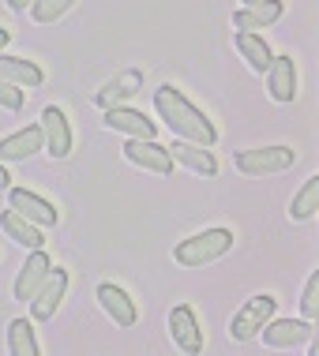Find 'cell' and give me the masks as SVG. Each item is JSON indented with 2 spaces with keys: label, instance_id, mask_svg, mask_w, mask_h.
I'll return each instance as SVG.
<instances>
[{
  "label": "cell",
  "instance_id": "cell-1",
  "mask_svg": "<svg viewBox=\"0 0 319 356\" xmlns=\"http://www.w3.org/2000/svg\"><path fill=\"white\" fill-rule=\"evenodd\" d=\"M154 109H158V117L166 120V128L173 136H180L185 143H199V147H215L218 143V131H215V124L207 120V113L196 109L177 86H169V83L158 86V90H154Z\"/></svg>",
  "mask_w": 319,
  "mask_h": 356
},
{
  "label": "cell",
  "instance_id": "cell-2",
  "mask_svg": "<svg viewBox=\"0 0 319 356\" xmlns=\"http://www.w3.org/2000/svg\"><path fill=\"white\" fill-rule=\"evenodd\" d=\"M233 248V233L229 229H203V233L180 240L177 248H173V259H177L180 266H188V270H199V266L215 263Z\"/></svg>",
  "mask_w": 319,
  "mask_h": 356
},
{
  "label": "cell",
  "instance_id": "cell-3",
  "mask_svg": "<svg viewBox=\"0 0 319 356\" xmlns=\"http://www.w3.org/2000/svg\"><path fill=\"white\" fill-rule=\"evenodd\" d=\"M297 161V150L293 147H256V150H240L237 154V169L244 177H270V172H286L289 165Z\"/></svg>",
  "mask_w": 319,
  "mask_h": 356
},
{
  "label": "cell",
  "instance_id": "cell-4",
  "mask_svg": "<svg viewBox=\"0 0 319 356\" xmlns=\"http://www.w3.org/2000/svg\"><path fill=\"white\" fill-rule=\"evenodd\" d=\"M274 307H278V300L270 293H259V296H252V300H244V307L233 315V323H229V334H233L237 341H252L259 330H263V323L274 315Z\"/></svg>",
  "mask_w": 319,
  "mask_h": 356
},
{
  "label": "cell",
  "instance_id": "cell-5",
  "mask_svg": "<svg viewBox=\"0 0 319 356\" xmlns=\"http://www.w3.org/2000/svg\"><path fill=\"white\" fill-rule=\"evenodd\" d=\"M68 293V270H61V266H49V274H45V282L34 289V296L26 304H31V319L38 323H49L56 315V307H61Z\"/></svg>",
  "mask_w": 319,
  "mask_h": 356
},
{
  "label": "cell",
  "instance_id": "cell-6",
  "mask_svg": "<svg viewBox=\"0 0 319 356\" xmlns=\"http://www.w3.org/2000/svg\"><path fill=\"white\" fill-rule=\"evenodd\" d=\"M263 341L270 345V349H301V345L312 341V334H316V323H308V319H270L263 323Z\"/></svg>",
  "mask_w": 319,
  "mask_h": 356
},
{
  "label": "cell",
  "instance_id": "cell-7",
  "mask_svg": "<svg viewBox=\"0 0 319 356\" xmlns=\"http://www.w3.org/2000/svg\"><path fill=\"white\" fill-rule=\"evenodd\" d=\"M42 139H45V154L49 158H68L72 154V124H68V117H64V109L61 105H45L42 109Z\"/></svg>",
  "mask_w": 319,
  "mask_h": 356
},
{
  "label": "cell",
  "instance_id": "cell-8",
  "mask_svg": "<svg viewBox=\"0 0 319 356\" xmlns=\"http://www.w3.org/2000/svg\"><path fill=\"white\" fill-rule=\"evenodd\" d=\"M8 199H12V210H19L26 221H34L38 229H53L56 221H61L56 207L49 203V199H42L38 191H31V188H8Z\"/></svg>",
  "mask_w": 319,
  "mask_h": 356
},
{
  "label": "cell",
  "instance_id": "cell-9",
  "mask_svg": "<svg viewBox=\"0 0 319 356\" xmlns=\"http://www.w3.org/2000/svg\"><path fill=\"white\" fill-rule=\"evenodd\" d=\"M169 334L180 353H192V356L203 353V330H199V319L192 312V304H177L169 312Z\"/></svg>",
  "mask_w": 319,
  "mask_h": 356
},
{
  "label": "cell",
  "instance_id": "cell-10",
  "mask_svg": "<svg viewBox=\"0 0 319 356\" xmlns=\"http://www.w3.org/2000/svg\"><path fill=\"white\" fill-rule=\"evenodd\" d=\"M124 158H128L132 165H139V169L162 172V177H169V172H173L169 150L162 147V143H154V139H128V143H124Z\"/></svg>",
  "mask_w": 319,
  "mask_h": 356
},
{
  "label": "cell",
  "instance_id": "cell-11",
  "mask_svg": "<svg viewBox=\"0 0 319 356\" xmlns=\"http://www.w3.org/2000/svg\"><path fill=\"white\" fill-rule=\"evenodd\" d=\"M267 90H270V98L274 102H282L289 105L297 98V64H293V56H270V64H267Z\"/></svg>",
  "mask_w": 319,
  "mask_h": 356
},
{
  "label": "cell",
  "instance_id": "cell-12",
  "mask_svg": "<svg viewBox=\"0 0 319 356\" xmlns=\"http://www.w3.org/2000/svg\"><path fill=\"white\" fill-rule=\"evenodd\" d=\"M105 128L124 131V136H132V139H154L158 136V124L147 120L139 109H128V105H113V109H105Z\"/></svg>",
  "mask_w": 319,
  "mask_h": 356
},
{
  "label": "cell",
  "instance_id": "cell-13",
  "mask_svg": "<svg viewBox=\"0 0 319 356\" xmlns=\"http://www.w3.org/2000/svg\"><path fill=\"white\" fill-rule=\"evenodd\" d=\"M98 304H102V312L109 315L117 326H135V319H139V307H135V300L124 293L120 285H113V282H102L98 285Z\"/></svg>",
  "mask_w": 319,
  "mask_h": 356
},
{
  "label": "cell",
  "instance_id": "cell-14",
  "mask_svg": "<svg viewBox=\"0 0 319 356\" xmlns=\"http://www.w3.org/2000/svg\"><path fill=\"white\" fill-rule=\"evenodd\" d=\"M45 150V139H42V124H26V128H19L15 136L0 139V161H26L31 154Z\"/></svg>",
  "mask_w": 319,
  "mask_h": 356
},
{
  "label": "cell",
  "instance_id": "cell-15",
  "mask_svg": "<svg viewBox=\"0 0 319 356\" xmlns=\"http://www.w3.org/2000/svg\"><path fill=\"white\" fill-rule=\"evenodd\" d=\"M169 150V158H173V165H185L192 172H199V177H218V161H215V154H210V147H199V143H173Z\"/></svg>",
  "mask_w": 319,
  "mask_h": 356
},
{
  "label": "cell",
  "instance_id": "cell-16",
  "mask_svg": "<svg viewBox=\"0 0 319 356\" xmlns=\"http://www.w3.org/2000/svg\"><path fill=\"white\" fill-rule=\"evenodd\" d=\"M49 255L42 252V248H34L31 255H26V263H23V270H19L15 277V285H12V293H15V300H31L34 296V289L45 282V274H49Z\"/></svg>",
  "mask_w": 319,
  "mask_h": 356
},
{
  "label": "cell",
  "instance_id": "cell-17",
  "mask_svg": "<svg viewBox=\"0 0 319 356\" xmlns=\"http://www.w3.org/2000/svg\"><path fill=\"white\" fill-rule=\"evenodd\" d=\"M282 0H259V4H244L233 12V26L237 31H263V26L282 19Z\"/></svg>",
  "mask_w": 319,
  "mask_h": 356
},
{
  "label": "cell",
  "instance_id": "cell-18",
  "mask_svg": "<svg viewBox=\"0 0 319 356\" xmlns=\"http://www.w3.org/2000/svg\"><path fill=\"white\" fill-rule=\"evenodd\" d=\"M0 79L15 83L19 90H38L45 83V72L38 68L34 60H23V56H4L0 53Z\"/></svg>",
  "mask_w": 319,
  "mask_h": 356
},
{
  "label": "cell",
  "instance_id": "cell-19",
  "mask_svg": "<svg viewBox=\"0 0 319 356\" xmlns=\"http://www.w3.org/2000/svg\"><path fill=\"white\" fill-rule=\"evenodd\" d=\"M0 229H4V233L12 236L19 248H26V252H34V248L45 244L42 229H38L34 221H26L23 214H19V210H4V214H0Z\"/></svg>",
  "mask_w": 319,
  "mask_h": 356
},
{
  "label": "cell",
  "instance_id": "cell-20",
  "mask_svg": "<svg viewBox=\"0 0 319 356\" xmlns=\"http://www.w3.org/2000/svg\"><path fill=\"white\" fill-rule=\"evenodd\" d=\"M233 45H237V53L244 56V64H248L256 75L267 72V64H270V56H274V53H270V45H267L256 31H237V34H233Z\"/></svg>",
  "mask_w": 319,
  "mask_h": 356
},
{
  "label": "cell",
  "instance_id": "cell-21",
  "mask_svg": "<svg viewBox=\"0 0 319 356\" xmlns=\"http://www.w3.org/2000/svg\"><path fill=\"white\" fill-rule=\"evenodd\" d=\"M143 86V72H124V75H117V79H109L102 86L98 94H94V102L102 105V109H113V105H124L132 98L135 90Z\"/></svg>",
  "mask_w": 319,
  "mask_h": 356
},
{
  "label": "cell",
  "instance_id": "cell-22",
  "mask_svg": "<svg viewBox=\"0 0 319 356\" xmlns=\"http://www.w3.org/2000/svg\"><path fill=\"white\" fill-rule=\"evenodd\" d=\"M316 210H319V172H312V177L301 184V191L293 195V203H289V218H293V221H308V218H316Z\"/></svg>",
  "mask_w": 319,
  "mask_h": 356
},
{
  "label": "cell",
  "instance_id": "cell-23",
  "mask_svg": "<svg viewBox=\"0 0 319 356\" xmlns=\"http://www.w3.org/2000/svg\"><path fill=\"white\" fill-rule=\"evenodd\" d=\"M8 353L12 356H38V338H34V326L26 319H12L8 323Z\"/></svg>",
  "mask_w": 319,
  "mask_h": 356
},
{
  "label": "cell",
  "instance_id": "cell-24",
  "mask_svg": "<svg viewBox=\"0 0 319 356\" xmlns=\"http://www.w3.org/2000/svg\"><path fill=\"white\" fill-rule=\"evenodd\" d=\"M75 0H34L31 4V15H34V23H56V19H61L68 8H72Z\"/></svg>",
  "mask_w": 319,
  "mask_h": 356
},
{
  "label": "cell",
  "instance_id": "cell-25",
  "mask_svg": "<svg viewBox=\"0 0 319 356\" xmlns=\"http://www.w3.org/2000/svg\"><path fill=\"white\" fill-rule=\"evenodd\" d=\"M301 319H308V323L319 319V270H312V274H308V282H304V293H301Z\"/></svg>",
  "mask_w": 319,
  "mask_h": 356
},
{
  "label": "cell",
  "instance_id": "cell-26",
  "mask_svg": "<svg viewBox=\"0 0 319 356\" xmlns=\"http://www.w3.org/2000/svg\"><path fill=\"white\" fill-rule=\"evenodd\" d=\"M23 102H26V94L19 90L15 83L0 79V105H4V109H12V113H19V109H23Z\"/></svg>",
  "mask_w": 319,
  "mask_h": 356
},
{
  "label": "cell",
  "instance_id": "cell-27",
  "mask_svg": "<svg viewBox=\"0 0 319 356\" xmlns=\"http://www.w3.org/2000/svg\"><path fill=\"white\" fill-rule=\"evenodd\" d=\"M4 4H8V8H12V12H23V8H31V4H34V0H4Z\"/></svg>",
  "mask_w": 319,
  "mask_h": 356
},
{
  "label": "cell",
  "instance_id": "cell-28",
  "mask_svg": "<svg viewBox=\"0 0 319 356\" xmlns=\"http://www.w3.org/2000/svg\"><path fill=\"white\" fill-rule=\"evenodd\" d=\"M0 188H12V172L4 169V161H0Z\"/></svg>",
  "mask_w": 319,
  "mask_h": 356
},
{
  "label": "cell",
  "instance_id": "cell-29",
  "mask_svg": "<svg viewBox=\"0 0 319 356\" xmlns=\"http://www.w3.org/2000/svg\"><path fill=\"white\" fill-rule=\"evenodd\" d=\"M8 42H12V34H8V31H4V26H0V53H4V49H8Z\"/></svg>",
  "mask_w": 319,
  "mask_h": 356
},
{
  "label": "cell",
  "instance_id": "cell-30",
  "mask_svg": "<svg viewBox=\"0 0 319 356\" xmlns=\"http://www.w3.org/2000/svg\"><path fill=\"white\" fill-rule=\"evenodd\" d=\"M244 4H259V0H244Z\"/></svg>",
  "mask_w": 319,
  "mask_h": 356
}]
</instances>
